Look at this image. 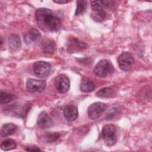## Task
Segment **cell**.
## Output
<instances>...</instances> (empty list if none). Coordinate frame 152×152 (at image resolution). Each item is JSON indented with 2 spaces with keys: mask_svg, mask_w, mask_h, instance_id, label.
<instances>
[{
  "mask_svg": "<svg viewBox=\"0 0 152 152\" xmlns=\"http://www.w3.org/2000/svg\"><path fill=\"white\" fill-rule=\"evenodd\" d=\"M36 17L39 27H41V26H43L49 31H57L61 26L59 18L53 15L52 11L48 8H41L37 9L36 11Z\"/></svg>",
  "mask_w": 152,
  "mask_h": 152,
  "instance_id": "6da1fadb",
  "label": "cell"
},
{
  "mask_svg": "<svg viewBox=\"0 0 152 152\" xmlns=\"http://www.w3.org/2000/svg\"><path fill=\"white\" fill-rule=\"evenodd\" d=\"M114 68L112 63L107 59L100 61L94 68V73L100 77H105L114 72Z\"/></svg>",
  "mask_w": 152,
  "mask_h": 152,
  "instance_id": "7a4b0ae2",
  "label": "cell"
},
{
  "mask_svg": "<svg viewBox=\"0 0 152 152\" xmlns=\"http://www.w3.org/2000/svg\"><path fill=\"white\" fill-rule=\"evenodd\" d=\"M102 137L106 145H114L117 141L116 129L113 125H106L102 129Z\"/></svg>",
  "mask_w": 152,
  "mask_h": 152,
  "instance_id": "3957f363",
  "label": "cell"
},
{
  "mask_svg": "<svg viewBox=\"0 0 152 152\" xmlns=\"http://www.w3.org/2000/svg\"><path fill=\"white\" fill-rule=\"evenodd\" d=\"M107 108V105L102 102H96L91 104L88 109V115L90 119H96L100 117Z\"/></svg>",
  "mask_w": 152,
  "mask_h": 152,
  "instance_id": "277c9868",
  "label": "cell"
},
{
  "mask_svg": "<svg viewBox=\"0 0 152 152\" xmlns=\"http://www.w3.org/2000/svg\"><path fill=\"white\" fill-rule=\"evenodd\" d=\"M119 68L124 71H129L134 63L132 55L129 52H123L118 58Z\"/></svg>",
  "mask_w": 152,
  "mask_h": 152,
  "instance_id": "5b68a950",
  "label": "cell"
},
{
  "mask_svg": "<svg viewBox=\"0 0 152 152\" xmlns=\"http://www.w3.org/2000/svg\"><path fill=\"white\" fill-rule=\"evenodd\" d=\"M33 71L39 77H47L50 71V65L45 61H37L33 64Z\"/></svg>",
  "mask_w": 152,
  "mask_h": 152,
  "instance_id": "8992f818",
  "label": "cell"
},
{
  "mask_svg": "<svg viewBox=\"0 0 152 152\" xmlns=\"http://www.w3.org/2000/svg\"><path fill=\"white\" fill-rule=\"evenodd\" d=\"M54 84L56 90L60 93H65L69 89V80L65 75H60L56 77L55 80Z\"/></svg>",
  "mask_w": 152,
  "mask_h": 152,
  "instance_id": "52a82bcc",
  "label": "cell"
},
{
  "mask_svg": "<svg viewBox=\"0 0 152 152\" xmlns=\"http://www.w3.org/2000/svg\"><path fill=\"white\" fill-rule=\"evenodd\" d=\"M26 87L27 90L30 93L42 92L46 87V81L45 80L30 78L27 82Z\"/></svg>",
  "mask_w": 152,
  "mask_h": 152,
  "instance_id": "ba28073f",
  "label": "cell"
},
{
  "mask_svg": "<svg viewBox=\"0 0 152 152\" xmlns=\"http://www.w3.org/2000/svg\"><path fill=\"white\" fill-rule=\"evenodd\" d=\"M37 125L41 129H48L54 125L52 119L45 112L43 111L40 113L37 118Z\"/></svg>",
  "mask_w": 152,
  "mask_h": 152,
  "instance_id": "9c48e42d",
  "label": "cell"
},
{
  "mask_svg": "<svg viewBox=\"0 0 152 152\" xmlns=\"http://www.w3.org/2000/svg\"><path fill=\"white\" fill-rule=\"evenodd\" d=\"M64 116L66 121L72 122L75 121L78 115L77 108L74 105H67L64 109Z\"/></svg>",
  "mask_w": 152,
  "mask_h": 152,
  "instance_id": "30bf717a",
  "label": "cell"
},
{
  "mask_svg": "<svg viewBox=\"0 0 152 152\" xmlns=\"http://www.w3.org/2000/svg\"><path fill=\"white\" fill-rule=\"evenodd\" d=\"M41 38L40 33L35 28H31L24 37L26 44H31L37 42Z\"/></svg>",
  "mask_w": 152,
  "mask_h": 152,
  "instance_id": "8fae6325",
  "label": "cell"
},
{
  "mask_svg": "<svg viewBox=\"0 0 152 152\" xmlns=\"http://www.w3.org/2000/svg\"><path fill=\"white\" fill-rule=\"evenodd\" d=\"M40 48L42 50L47 54H52L55 50V43L54 41L50 39H44L40 43Z\"/></svg>",
  "mask_w": 152,
  "mask_h": 152,
  "instance_id": "7c38bea8",
  "label": "cell"
},
{
  "mask_svg": "<svg viewBox=\"0 0 152 152\" xmlns=\"http://www.w3.org/2000/svg\"><path fill=\"white\" fill-rule=\"evenodd\" d=\"M17 126L12 123L4 124L1 129V137H6L13 134L17 130Z\"/></svg>",
  "mask_w": 152,
  "mask_h": 152,
  "instance_id": "4fadbf2b",
  "label": "cell"
},
{
  "mask_svg": "<svg viewBox=\"0 0 152 152\" xmlns=\"http://www.w3.org/2000/svg\"><path fill=\"white\" fill-rule=\"evenodd\" d=\"M80 90L84 93L93 91L95 89V84L94 83L87 78H83L80 83Z\"/></svg>",
  "mask_w": 152,
  "mask_h": 152,
  "instance_id": "5bb4252c",
  "label": "cell"
},
{
  "mask_svg": "<svg viewBox=\"0 0 152 152\" xmlns=\"http://www.w3.org/2000/svg\"><path fill=\"white\" fill-rule=\"evenodd\" d=\"M113 3L112 1H93L91 2V6L93 11L103 10V9Z\"/></svg>",
  "mask_w": 152,
  "mask_h": 152,
  "instance_id": "9a60e30c",
  "label": "cell"
},
{
  "mask_svg": "<svg viewBox=\"0 0 152 152\" xmlns=\"http://www.w3.org/2000/svg\"><path fill=\"white\" fill-rule=\"evenodd\" d=\"M8 46L11 50L15 51L21 46V40L18 36L16 34L11 35L8 39Z\"/></svg>",
  "mask_w": 152,
  "mask_h": 152,
  "instance_id": "2e32d148",
  "label": "cell"
},
{
  "mask_svg": "<svg viewBox=\"0 0 152 152\" xmlns=\"http://www.w3.org/2000/svg\"><path fill=\"white\" fill-rule=\"evenodd\" d=\"M96 96L101 98L112 97L114 96V90L109 87L103 88L97 92Z\"/></svg>",
  "mask_w": 152,
  "mask_h": 152,
  "instance_id": "e0dca14e",
  "label": "cell"
},
{
  "mask_svg": "<svg viewBox=\"0 0 152 152\" xmlns=\"http://www.w3.org/2000/svg\"><path fill=\"white\" fill-rule=\"evenodd\" d=\"M17 144L15 141L11 139H8L3 141L1 144V148L5 151H9L15 148Z\"/></svg>",
  "mask_w": 152,
  "mask_h": 152,
  "instance_id": "ac0fdd59",
  "label": "cell"
},
{
  "mask_svg": "<svg viewBox=\"0 0 152 152\" xmlns=\"http://www.w3.org/2000/svg\"><path fill=\"white\" fill-rule=\"evenodd\" d=\"M87 2L83 0H78L77 1V8L75 12V15H79L83 14L87 9Z\"/></svg>",
  "mask_w": 152,
  "mask_h": 152,
  "instance_id": "d6986e66",
  "label": "cell"
},
{
  "mask_svg": "<svg viewBox=\"0 0 152 152\" xmlns=\"http://www.w3.org/2000/svg\"><path fill=\"white\" fill-rule=\"evenodd\" d=\"M17 99V97L12 94H9L6 92L1 91L0 96V103L1 104H5L10 103L15 99Z\"/></svg>",
  "mask_w": 152,
  "mask_h": 152,
  "instance_id": "ffe728a7",
  "label": "cell"
},
{
  "mask_svg": "<svg viewBox=\"0 0 152 152\" xmlns=\"http://www.w3.org/2000/svg\"><path fill=\"white\" fill-rule=\"evenodd\" d=\"M92 18L97 21L101 22L106 18V13L103 10H94L91 13Z\"/></svg>",
  "mask_w": 152,
  "mask_h": 152,
  "instance_id": "44dd1931",
  "label": "cell"
},
{
  "mask_svg": "<svg viewBox=\"0 0 152 152\" xmlns=\"http://www.w3.org/2000/svg\"><path fill=\"white\" fill-rule=\"evenodd\" d=\"M60 135L57 132H49L48 134L43 136V140L46 142H51L56 140Z\"/></svg>",
  "mask_w": 152,
  "mask_h": 152,
  "instance_id": "7402d4cb",
  "label": "cell"
},
{
  "mask_svg": "<svg viewBox=\"0 0 152 152\" xmlns=\"http://www.w3.org/2000/svg\"><path fill=\"white\" fill-rule=\"evenodd\" d=\"M26 151H40V150L38 148V147H27L26 148Z\"/></svg>",
  "mask_w": 152,
  "mask_h": 152,
  "instance_id": "603a6c76",
  "label": "cell"
},
{
  "mask_svg": "<svg viewBox=\"0 0 152 152\" xmlns=\"http://www.w3.org/2000/svg\"><path fill=\"white\" fill-rule=\"evenodd\" d=\"M54 2L57 3V4H65L70 2V1H53Z\"/></svg>",
  "mask_w": 152,
  "mask_h": 152,
  "instance_id": "cb8c5ba5",
  "label": "cell"
},
{
  "mask_svg": "<svg viewBox=\"0 0 152 152\" xmlns=\"http://www.w3.org/2000/svg\"><path fill=\"white\" fill-rule=\"evenodd\" d=\"M1 45H2V37L1 38Z\"/></svg>",
  "mask_w": 152,
  "mask_h": 152,
  "instance_id": "d4e9b609",
  "label": "cell"
}]
</instances>
